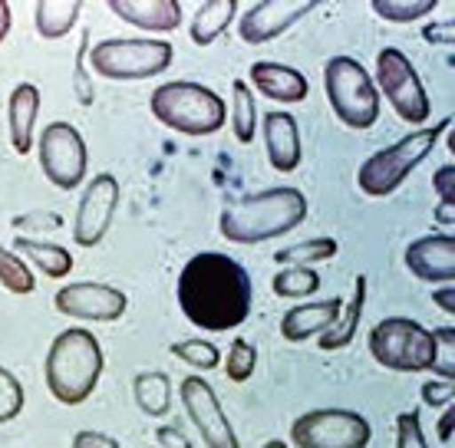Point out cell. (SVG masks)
Instances as JSON below:
<instances>
[{"label": "cell", "mask_w": 455, "mask_h": 448, "mask_svg": "<svg viewBox=\"0 0 455 448\" xmlns=\"http://www.w3.org/2000/svg\"><path fill=\"white\" fill-rule=\"evenodd\" d=\"M452 426H455V413H452V405H445L443 419H439V442H443V445L452 442Z\"/></svg>", "instance_id": "ee69618b"}, {"label": "cell", "mask_w": 455, "mask_h": 448, "mask_svg": "<svg viewBox=\"0 0 455 448\" xmlns=\"http://www.w3.org/2000/svg\"><path fill=\"white\" fill-rule=\"evenodd\" d=\"M175 50L165 40H148V36H116L92 46L90 63L103 80L132 83L159 76L172 67Z\"/></svg>", "instance_id": "ba28073f"}, {"label": "cell", "mask_w": 455, "mask_h": 448, "mask_svg": "<svg viewBox=\"0 0 455 448\" xmlns=\"http://www.w3.org/2000/svg\"><path fill=\"white\" fill-rule=\"evenodd\" d=\"M261 448H287L284 442H281V438H271V442H264Z\"/></svg>", "instance_id": "7dc6e473"}, {"label": "cell", "mask_w": 455, "mask_h": 448, "mask_svg": "<svg viewBox=\"0 0 455 448\" xmlns=\"http://www.w3.org/2000/svg\"><path fill=\"white\" fill-rule=\"evenodd\" d=\"M148 109L162 126H169L172 132H182V136H212L228 119L225 99L215 90L188 80L156 86Z\"/></svg>", "instance_id": "277c9868"}, {"label": "cell", "mask_w": 455, "mask_h": 448, "mask_svg": "<svg viewBox=\"0 0 455 448\" xmlns=\"http://www.w3.org/2000/svg\"><path fill=\"white\" fill-rule=\"evenodd\" d=\"M103 369L106 357L100 340L83 326H69L50 343L44 363L46 389L57 403L83 405L103 380Z\"/></svg>", "instance_id": "3957f363"}, {"label": "cell", "mask_w": 455, "mask_h": 448, "mask_svg": "<svg viewBox=\"0 0 455 448\" xmlns=\"http://www.w3.org/2000/svg\"><path fill=\"white\" fill-rule=\"evenodd\" d=\"M83 13V0H40L34 11L36 34L44 40H60L67 36Z\"/></svg>", "instance_id": "d4e9b609"}, {"label": "cell", "mask_w": 455, "mask_h": 448, "mask_svg": "<svg viewBox=\"0 0 455 448\" xmlns=\"http://www.w3.org/2000/svg\"><path fill=\"white\" fill-rule=\"evenodd\" d=\"M235 17H238V0H205V4H198L192 27H188L192 43L212 46L235 23Z\"/></svg>", "instance_id": "603a6c76"}, {"label": "cell", "mask_w": 455, "mask_h": 448, "mask_svg": "<svg viewBox=\"0 0 455 448\" xmlns=\"http://www.w3.org/2000/svg\"><path fill=\"white\" fill-rule=\"evenodd\" d=\"M156 442H159V448H192L188 436L179 426H159L156 428Z\"/></svg>", "instance_id": "60d3db41"}, {"label": "cell", "mask_w": 455, "mask_h": 448, "mask_svg": "<svg viewBox=\"0 0 455 448\" xmlns=\"http://www.w3.org/2000/svg\"><path fill=\"white\" fill-rule=\"evenodd\" d=\"M175 297L188 323L208 334H225L251 317L254 284L235 257L202 251L185 261L175 284Z\"/></svg>", "instance_id": "6da1fadb"}, {"label": "cell", "mask_w": 455, "mask_h": 448, "mask_svg": "<svg viewBox=\"0 0 455 448\" xmlns=\"http://www.w3.org/2000/svg\"><path fill=\"white\" fill-rule=\"evenodd\" d=\"M449 126H452V119H443L439 126H422V129H416V132H406L396 145L373 152V155L360 165V172H356L360 192H363L366 198L393 195L399 185L419 169L422 159H429V152L439 145V138H443V132Z\"/></svg>", "instance_id": "5b68a950"}, {"label": "cell", "mask_w": 455, "mask_h": 448, "mask_svg": "<svg viewBox=\"0 0 455 448\" xmlns=\"http://www.w3.org/2000/svg\"><path fill=\"white\" fill-rule=\"evenodd\" d=\"M307 218V198L300 188H267L228 205L218 218V231L231 244H261L291 234Z\"/></svg>", "instance_id": "7a4b0ae2"}, {"label": "cell", "mask_w": 455, "mask_h": 448, "mask_svg": "<svg viewBox=\"0 0 455 448\" xmlns=\"http://www.w3.org/2000/svg\"><path fill=\"white\" fill-rule=\"evenodd\" d=\"M435 221H439V224H445V228H452L455 201H439V208H435Z\"/></svg>", "instance_id": "bcb514c9"}, {"label": "cell", "mask_w": 455, "mask_h": 448, "mask_svg": "<svg viewBox=\"0 0 455 448\" xmlns=\"http://www.w3.org/2000/svg\"><path fill=\"white\" fill-rule=\"evenodd\" d=\"M13 254H20L27 264H34L36 271L50 280H63L73 271V254L60 244L34 241V238H13Z\"/></svg>", "instance_id": "cb8c5ba5"}, {"label": "cell", "mask_w": 455, "mask_h": 448, "mask_svg": "<svg viewBox=\"0 0 455 448\" xmlns=\"http://www.w3.org/2000/svg\"><path fill=\"white\" fill-rule=\"evenodd\" d=\"M433 303L439 310H445L449 317H455V287L452 284H443L439 290H433Z\"/></svg>", "instance_id": "7bdbcfd3"}, {"label": "cell", "mask_w": 455, "mask_h": 448, "mask_svg": "<svg viewBox=\"0 0 455 448\" xmlns=\"http://www.w3.org/2000/svg\"><path fill=\"white\" fill-rule=\"evenodd\" d=\"M179 399H182L185 415L195 422L198 438L205 442V448H241L225 409L218 403L215 389L202 376H185L182 386H179Z\"/></svg>", "instance_id": "7c38bea8"}, {"label": "cell", "mask_w": 455, "mask_h": 448, "mask_svg": "<svg viewBox=\"0 0 455 448\" xmlns=\"http://www.w3.org/2000/svg\"><path fill=\"white\" fill-rule=\"evenodd\" d=\"M53 307L63 317H73V320L116 323L125 313V307H129V297L119 287H113V284L76 280V284H67L63 290H57Z\"/></svg>", "instance_id": "4fadbf2b"}, {"label": "cell", "mask_w": 455, "mask_h": 448, "mask_svg": "<svg viewBox=\"0 0 455 448\" xmlns=\"http://www.w3.org/2000/svg\"><path fill=\"white\" fill-rule=\"evenodd\" d=\"M264 145H267V159L271 169L281 175H291L300 165L304 145H300V126L291 113H267L264 115Z\"/></svg>", "instance_id": "e0dca14e"}, {"label": "cell", "mask_w": 455, "mask_h": 448, "mask_svg": "<svg viewBox=\"0 0 455 448\" xmlns=\"http://www.w3.org/2000/svg\"><path fill=\"white\" fill-rule=\"evenodd\" d=\"M366 287H370V280L363 274L356 277V284H353V297L350 303L340 310V317L320 334V350L323 353H333V350H343V346L353 343V336H356V326L363 320V310H366Z\"/></svg>", "instance_id": "7402d4cb"}, {"label": "cell", "mask_w": 455, "mask_h": 448, "mask_svg": "<svg viewBox=\"0 0 455 448\" xmlns=\"http://www.w3.org/2000/svg\"><path fill=\"white\" fill-rule=\"evenodd\" d=\"M172 357L182 359L185 366L192 369H215L221 363V350L215 343H208V340H182V343H172Z\"/></svg>", "instance_id": "1f68e13d"}, {"label": "cell", "mask_w": 455, "mask_h": 448, "mask_svg": "<svg viewBox=\"0 0 455 448\" xmlns=\"http://www.w3.org/2000/svg\"><path fill=\"white\" fill-rule=\"evenodd\" d=\"M0 284L11 290V294H34L36 290V277L34 271L27 267L20 254H13L11 248L0 244Z\"/></svg>", "instance_id": "4dcf8cb0"}, {"label": "cell", "mask_w": 455, "mask_h": 448, "mask_svg": "<svg viewBox=\"0 0 455 448\" xmlns=\"http://www.w3.org/2000/svg\"><path fill=\"white\" fill-rule=\"evenodd\" d=\"M116 208H119V182L109 172L92 175V182L86 185V192L80 198V208H76L73 241L80 248H96L113 224Z\"/></svg>", "instance_id": "5bb4252c"}, {"label": "cell", "mask_w": 455, "mask_h": 448, "mask_svg": "<svg viewBox=\"0 0 455 448\" xmlns=\"http://www.w3.org/2000/svg\"><path fill=\"white\" fill-rule=\"evenodd\" d=\"M422 396V405H429V409H445V405H452L455 399V382L452 380H435V382H426L419 389Z\"/></svg>", "instance_id": "d590c367"}, {"label": "cell", "mask_w": 455, "mask_h": 448, "mask_svg": "<svg viewBox=\"0 0 455 448\" xmlns=\"http://www.w3.org/2000/svg\"><path fill=\"white\" fill-rule=\"evenodd\" d=\"M337 251H340V244L333 238H310V241H297L291 248H284V251H277L274 261L287 267H310L320 264V261H331Z\"/></svg>", "instance_id": "83f0119b"}, {"label": "cell", "mask_w": 455, "mask_h": 448, "mask_svg": "<svg viewBox=\"0 0 455 448\" xmlns=\"http://www.w3.org/2000/svg\"><path fill=\"white\" fill-rule=\"evenodd\" d=\"M406 267L412 277L426 284H452L455 277V238L445 234H426L406 248Z\"/></svg>", "instance_id": "2e32d148"}, {"label": "cell", "mask_w": 455, "mask_h": 448, "mask_svg": "<svg viewBox=\"0 0 455 448\" xmlns=\"http://www.w3.org/2000/svg\"><path fill=\"white\" fill-rule=\"evenodd\" d=\"M11 27H13V11H11V4H7V0H0V43L7 40V34H11Z\"/></svg>", "instance_id": "f6af8a7d"}, {"label": "cell", "mask_w": 455, "mask_h": 448, "mask_svg": "<svg viewBox=\"0 0 455 448\" xmlns=\"http://www.w3.org/2000/svg\"><path fill=\"white\" fill-rule=\"evenodd\" d=\"M396 448H429L419 426V413H399L396 415Z\"/></svg>", "instance_id": "e575fe53"}, {"label": "cell", "mask_w": 455, "mask_h": 448, "mask_svg": "<svg viewBox=\"0 0 455 448\" xmlns=\"http://www.w3.org/2000/svg\"><path fill=\"white\" fill-rule=\"evenodd\" d=\"M36 115H40V90L34 83H17L11 92V145L17 155H30L34 152L36 136Z\"/></svg>", "instance_id": "44dd1931"}, {"label": "cell", "mask_w": 455, "mask_h": 448, "mask_svg": "<svg viewBox=\"0 0 455 448\" xmlns=\"http://www.w3.org/2000/svg\"><path fill=\"white\" fill-rule=\"evenodd\" d=\"M106 7L119 20L142 27L148 34H172L182 27V4L179 0H106Z\"/></svg>", "instance_id": "ac0fdd59"}, {"label": "cell", "mask_w": 455, "mask_h": 448, "mask_svg": "<svg viewBox=\"0 0 455 448\" xmlns=\"http://www.w3.org/2000/svg\"><path fill=\"white\" fill-rule=\"evenodd\" d=\"M73 448H123V445L113 436H106V432H76Z\"/></svg>", "instance_id": "b9f144b4"}, {"label": "cell", "mask_w": 455, "mask_h": 448, "mask_svg": "<svg viewBox=\"0 0 455 448\" xmlns=\"http://www.w3.org/2000/svg\"><path fill=\"white\" fill-rule=\"evenodd\" d=\"M132 396H136V405L142 413L152 415V419H162L172 409V380L162 369L139 373L132 380Z\"/></svg>", "instance_id": "484cf974"}, {"label": "cell", "mask_w": 455, "mask_h": 448, "mask_svg": "<svg viewBox=\"0 0 455 448\" xmlns=\"http://www.w3.org/2000/svg\"><path fill=\"white\" fill-rule=\"evenodd\" d=\"M376 92L383 90L387 103L393 106V113L412 129H422L433 115V103L426 96V86H422L419 73L410 63V57L396 50V46H383L376 53Z\"/></svg>", "instance_id": "9c48e42d"}, {"label": "cell", "mask_w": 455, "mask_h": 448, "mask_svg": "<svg viewBox=\"0 0 455 448\" xmlns=\"http://www.w3.org/2000/svg\"><path fill=\"white\" fill-rule=\"evenodd\" d=\"M271 287L277 297L304 300V297H314L320 290V274L314 267H284V271L274 274Z\"/></svg>", "instance_id": "f1b7e54d"}, {"label": "cell", "mask_w": 455, "mask_h": 448, "mask_svg": "<svg viewBox=\"0 0 455 448\" xmlns=\"http://www.w3.org/2000/svg\"><path fill=\"white\" fill-rule=\"evenodd\" d=\"M254 366H258V350L251 340L238 336V340H231V350H228L225 357V376L231 382H248L254 376Z\"/></svg>", "instance_id": "d6a6232c"}, {"label": "cell", "mask_w": 455, "mask_h": 448, "mask_svg": "<svg viewBox=\"0 0 455 448\" xmlns=\"http://www.w3.org/2000/svg\"><path fill=\"white\" fill-rule=\"evenodd\" d=\"M23 403H27L23 382L13 376L11 369L0 366V426H4V422H13V419L23 413Z\"/></svg>", "instance_id": "836d02e7"}, {"label": "cell", "mask_w": 455, "mask_h": 448, "mask_svg": "<svg viewBox=\"0 0 455 448\" xmlns=\"http://www.w3.org/2000/svg\"><path fill=\"white\" fill-rule=\"evenodd\" d=\"M373 428L366 415L353 409H310L291 422V442L297 448H366Z\"/></svg>", "instance_id": "30bf717a"}, {"label": "cell", "mask_w": 455, "mask_h": 448, "mask_svg": "<svg viewBox=\"0 0 455 448\" xmlns=\"http://www.w3.org/2000/svg\"><path fill=\"white\" fill-rule=\"evenodd\" d=\"M13 228L17 231H60L63 228V218H60L57 211H27L20 218H13Z\"/></svg>", "instance_id": "8d00e7d4"}, {"label": "cell", "mask_w": 455, "mask_h": 448, "mask_svg": "<svg viewBox=\"0 0 455 448\" xmlns=\"http://www.w3.org/2000/svg\"><path fill=\"white\" fill-rule=\"evenodd\" d=\"M40 169H44L46 182L57 185L60 192H73L86 182V169H90V155H86V142L69 122H50L40 132Z\"/></svg>", "instance_id": "8fae6325"}, {"label": "cell", "mask_w": 455, "mask_h": 448, "mask_svg": "<svg viewBox=\"0 0 455 448\" xmlns=\"http://www.w3.org/2000/svg\"><path fill=\"white\" fill-rule=\"evenodd\" d=\"M231 129H235V138L241 145H251L254 136H258V103H254V92H251L248 80H235L231 83Z\"/></svg>", "instance_id": "4316f807"}, {"label": "cell", "mask_w": 455, "mask_h": 448, "mask_svg": "<svg viewBox=\"0 0 455 448\" xmlns=\"http://www.w3.org/2000/svg\"><path fill=\"white\" fill-rule=\"evenodd\" d=\"M86 57H90V36L83 34L80 59H76V92H80L83 103H92V86H90V76H86Z\"/></svg>", "instance_id": "74e56055"}, {"label": "cell", "mask_w": 455, "mask_h": 448, "mask_svg": "<svg viewBox=\"0 0 455 448\" xmlns=\"http://www.w3.org/2000/svg\"><path fill=\"white\" fill-rule=\"evenodd\" d=\"M323 92L331 99L333 115L340 119L347 129L376 126L379 119V92L373 86V76L356 63L353 57H331L323 67Z\"/></svg>", "instance_id": "52a82bcc"}, {"label": "cell", "mask_w": 455, "mask_h": 448, "mask_svg": "<svg viewBox=\"0 0 455 448\" xmlns=\"http://www.w3.org/2000/svg\"><path fill=\"white\" fill-rule=\"evenodd\" d=\"M310 11H317V0H261L241 13L238 36L251 46L271 43L297 20H304Z\"/></svg>", "instance_id": "9a60e30c"}, {"label": "cell", "mask_w": 455, "mask_h": 448, "mask_svg": "<svg viewBox=\"0 0 455 448\" xmlns=\"http://www.w3.org/2000/svg\"><path fill=\"white\" fill-rule=\"evenodd\" d=\"M433 185H435V192H439V198H443V201H455V165L452 161H445L443 169H439V172L433 175Z\"/></svg>", "instance_id": "ab89813d"}, {"label": "cell", "mask_w": 455, "mask_h": 448, "mask_svg": "<svg viewBox=\"0 0 455 448\" xmlns=\"http://www.w3.org/2000/svg\"><path fill=\"white\" fill-rule=\"evenodd\" d=\"M343 310V300H314V303H297L281 317V336L287 343H304L310 336H320Z\"/></svg>", "instance_id": "ffe728a7"}, {"label": "cell", "mask_w": 455, "mask_h": 448, "mask_svg": "<svg viewBox=\"0 0 455 448\" xmlns=\"http://www.w3.org/2000/svg\"><path fill=\"white\" fill-rule=\"evenodd\" d=\"M422 40L435 46H452L455 43V20H443V23H426L422 27Z\"/></svg>", "instance_id": "f35d334b"}, {"label": "cell", "mask_w": 455, "mask_h": 448, "mask_svg": "<svg viewBox=\"0 0 455 448\" xmlns=\"http://www.w3.org/2000/svg\"><path fill=\"white\" fill-rule=\"evenodd\" d=\"M439 7V0H370V11L379 20L389 23H412L422 20Z\"/></svg>", "instance_id": "f546056e"}, {"label": "cell", "mask_w": 455, "mask_h": 448, "mask_svg": "<svg viewBox=\"0 0 455 448\" xmlns=\"http://www.w3.org/2000/svg\"><path fill=\"white\" fill-rule=\"evenodd\" d=\"M370 357L383 369L393 373H426L439 363V346L433 340V330L410 317H387L370 330Z\"/></svg>", "instance_id": "8992f818"}, {"label": "cell", "mask_w": 455, "mask_h": 448, "mask_svg": "<svg viewBox=\"0 0 455 448\" xmlns=\"http://www.w3.org/2000/svg\"><path fill=\"white\" fill-rule=\"evenodd\" d=\"M254 90L274 99V103H304L307 99V80H304V73L294 67H287V63H271V59H261V63H254L251 67V83Z\"/></svg>", "instance_id": "d6986e66"}]
</instances>
